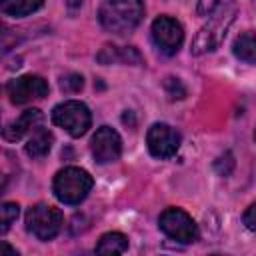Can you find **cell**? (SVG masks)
Here are the masks:
<instances>
[{
	"label": "cell",
	"instance_id": "20",
	"mask_svg": "<svg viewBox=\"0 0 256 256\" xmlns=\"http://www.w3.org/2000/svg\"><path fill=\"white\" fill-rule=\"evenodd\" d=\"M222 4V0H198V14L200 16H210L214 10Z\"/></svg>",
	"mask_w": 256,
	"mask_h": 256
},
{
	"label": "cell",
	"instance_id": "1",
	"mask_svg": "<svg viewBox=\"0 0 256 256\" xmlns=\"http://www.w3.org/2000/svg\"><path fill=\"white\" fill-rule=\"evenodd\" d=\"M144 18L142 0H104L98 10L100 24L114 34L132 32Z\"/></svg>",
	"mask_w": 256,
	"mask_h": 256
},
{
	"label": "cell",
	"instance_id": "3",
	"mask_svg": "<svg viewBox=\"0 0 256 256\" xmlns=\"http://www.w3.org/2000/svg\"><path fill=\"white\" fill-rule=\"evenodd\" d=\"M92 176L76 166H68L54 176V194L64 204H80L92 190Z\"/></svg>",
	"mask_w": 256,
	"mask_h": 256
},
{
	"label": "cell",
	"instance_id": "15",
	"mask_svg": "<svg viewBox=\"0 0 256 256\" xmlns=\"http://www.w3.org/2000/svg\"><path fill=\"white\" fill-rule=\"evenodd\" d=\"M42 4H44V0H2L0 2V10L6 16L22 18V16H28V14L36 12Z\"/></svg>",
	"mask_w": 256,
	"mask_h": 256
},
{
	"label": "cell",
	"instance_id": "5",
	"mask_svg": "<svg viewBox=\"0 0 256 256\" xmlns=\"http://www.w3.org/2000/svg\"><path fill=\"white\" fill-rule=\"evenodd\" d=\"M62 228V212L50 204H36L26 212V230L38 240H52Z\"/></svg>",
	"mask_w": 256,
	"mask_h": 256
},
{
	"label": "cell",
	"instance_id": "16",
	"mask_svg": "<svg viewBox=\"0 0 256 256\" xmlns=\"http://www.w3.org/2000/svg\"><path fill=\"white\" fill-rule=\"evenodd\" d=\"M126 250H128V238L122 232H108L96 244L98 254H122Z\"/></svg>",
	"mask_w": 256,
	"mask_h": 256
},
{
	"label": "cell",
	"instance_id": "7",
	"mask_svg": "<svg viewBox=\"0 0 256 256\" xmlns=\"http://www.w3.org/2000/svg\"><path fill=\"white\" fill-rule=\"evenodd\" d=\"M6 94L12 104H28V102L40 100L48 94V82L36 74L20 76L6 84Z\"/></svg>",
	"mask_w": 256,
	"mask_h": 256
},
{
	"label": "cell",
	"instance_id": "9",
	"mask_svg": "<svg viewBox=\"0 0 256 256\" xmlns=\"http://www.w3.org/2000/svg\"><path fill=\"white\" fill-rule=\"evenodd\" d=\"M152 38L164 54H176L184 40L182 24L172 16H160L152 22Z\"/></svg>",
	"mask_w": 256,
	"mask_h": 256
},
{
	"label": "cell",
	"instance_id": "17",
	"mask_svg": "<svg viewBox=\"0 0 256 256\" xmlns=\"http://www.w3.org/2000/svg\"><path fill=\"white\" fill-rule=\"evenodd\" d=\"M16 218H18V204L16 202H4L0 208V222H2L0 230L6 232Z\"/></svg>",
	"mask_w": 256,
	"mask_h": 256
},
{
	"label": "cell",
	"instance_id": "22",
	"mask_svg": "<svg viewBox=\"0 0 256 256\" xmlns=\"http://www.w3.org/2000/svg\"><path fill=\"white\" fill-rule=\"evenodd\" d=\"M66 4H68V8L74 10V8H78V6L82 4V0H66Z\"/></svg>",
	"mask_w": 256,
	"mask_h": 256
},
{
	"label": "cell",
	"instance_id": "11",
	"mask_svg": "<svg viewBox=\"0 0 256 256\" xmlns=\"http://www.w3.org/2000/svg\"><path fill=\"white\" fill-rule=\"evenodd\" d=\"M42 122V112L38 108H30V110H24L16 120H12L10 124H6L4 128V138L10 140V142H16L20 140L24 134L28 132H34Z\"/></svg>",
	"mask_w": 256,
	"mask_h": 256
},
{
	"label": "cell",
	"instance_id": "24",
	"mask_svg": "<svg viewBox=\"0 0 256 256\" xmlns=\"http://www.w3.org/2000/svg\"><path fill=\"white\" fill-rule=\"evenodd\" d=\"M254 140H256V130H254Z\"/></svg>",
	"mask_w": 256,
	"mask_h": 256
},
{
	"label": "cell",
	"instance_id": "23",
	"mask_svg": "<svg viewBox=\"0 0 256 256\" xmlns=\"http://www.w3.org/2000/svg\"><path fill=\"white\" fill-rule=\"evenodd\" d=\"M2 250H4V252H8V254H16V250H12L8 244H2Z\"/></svg>",
	"mask_w": 256,
	"mask_h": 256
},
{
	"label": "cell",
	"instance_id": "10",
	"mask_svg": "<svg viewBox=\"0 0 256 256\" xmlns=\"http://www.w3.org/2000/svg\"><path fill=\"white\" fill-rule=\"evenodd\" d=\"M90 150L96 162L100 164H108L120 158L122 152V140L118 136V132L110 126H102L96 130V134L92 136L90 142Z\"/></svg>",
	"mask_w": 256,
	"mask_h": 256
},
{
	"label": "cell",
	"instance_id": "2",
	"mask_svg": "<svg viewBox=\"0 0 256 256\" xmlns=\"http://www.w3.org/2000/svg\"><path fill=\"white\" fill-rule=\"evenodd\" d=\"M236 14H238L236 2H234V0L226 2V4L220 8V12H218L216 16H212V20H210L206 26H202L200 32L194 36L190 52H192L194 56H200V54H206V52L216 50V48L220 46V42L224 40V36H226V32H228L230 24L234 22Z\"/></svg>",
	"mask_w": 256,
	"mask_h": 256
},
{
	"label": "cell",
	"instance_id": "13",
	"mask_svg": "<svg viewBox=\"0 0 256 256\" xmlns=\"http://www.w3.org/2000/svg\"><path fill=\"white\" fill-rule=\"evenodd\" d=\"M52 142H54L52 132H50V130H46V128H40V126H38V128L32 132V136L28 138V142H26L24 150H26V154H28L30 158L38 160V158H44V156L50 152Z\"/></svg>",
	"mask_w": 256,
	"mask_h": 256
},
{
	"label": "cell",
	"instance_id": "21",
	"mask_svg": "<svg viewBox=\"0 0 256 256\" xmlns=\"http://www.w3.org/2000/svg\"><path fill=\"white\" fill-rule=\"evenodd\" d=\"M242 222H244V226H246L248 230L256 232V202L246 208V212H244V216H242Z\"/></svg>",
	"mask_w": 256,
	"mask_h": 256
},
{
	"label": "cell",
	"instance_id": "18",
	"mask_svg": "<svg viewBox=\"0 0 256 256\" xmlns=\"http://www.w3.org/2000/svg\"><path fill=\"white\" fill-rule=\"evenodd\" d=\"M82 86H84V80L80 74H66L60 80V88L64 92H78V90H82Z\"/></svg>",
	"mask_w": 256,
	"mask_h": 256
},
{
	"label": "cell",
	"instance_id": "12",
	"mask_svg": "<svg viewBox=\"0 0 256 256\" xmlns=\"http://www.w3.org/2000/svg\"><path fill=\"white\" fill-rule=\"evenodd\" d=\"M98 60L102 64H112V62H124V64H142V56L138 54L136 48L132 46H104L98 54Z\"/></svg>",
	"mask_w": 256,
	"mask_h": 256
},
{
	"label": "cell",
	"instance_id": "8",
	"mask_svg": "<svg viewBox=\"0 0 256 256\" xmlns=\"http://www.w3.org/2000/svg\"><path fill=\"white\" fill-rule=\"evenodd\" d=\"M146 144H148V150L152 156L164 160V158H170L178 152L180 148V134L168 126V124H152L148 134H146Z\"/></svg>",
	"mask_w": 256,
	"mask_h": 256
},
{
	"label": "cell",
	"instance_id": "6",
	"mask_svg": "<svg viewBox=\"0 0 256 256\" xmlns=\"http://www.w3.org/2000/svg\"><path fill=\"white\" fill-rule=\"evenodd\" d=\"M158 226L166 236L182 244H190L198 238L196 222L182 208H166L158 218Z\"/></svg>",
	"mask_w": 256,
	"mask_h": 256
},
{
	"label": "cell",
	"instance_id": "14",
	"mask_svg": "<svg viewBox=\"0 0 256 256\" xmlns=\"http://www.w3.org/2000/svg\"><path fill=\"white\" fill-rule=\"evenodd\" d=\"M232 50H234V56L236 58L254 64L256 62V32H244V34H240L234 40Z\"/></svg>",
	"mask_w": 256,
	"mask_h": 256
},
{
	"label": "cell",
	"instance_id": "4",
	"mask_svg": "<svg viewBox=\"0 0 256 256\" xmlns=\"http://www.w3.org/2000/svg\"><path fill=\"white\" fill-rule=\"evenodd\" d=\"M52 122L56 126H60L62 130H66L70 136L78 138L88 132V128L92 124V114L84 102L66 100L52 110Z\"/></svg>",
	"mask_w": 256,
	"mask_h": 256
},
{
	"label": "cell",
	"instance_id": "19",
	"mask_svg": "<svg viewBox=\"0 0 256 256\" xmlns=\"http://www.w3.org/2000/svg\"><path fill=\"white\" fill-rule=\"evenodd\" d=\"M214 168H216V172H218L220 176H228V174L232 172V168H234V158H232V154H230V152H224V154L214 162Z\"/></svg>",
	"mask_w": 256,
	"mask_h": 256
}]
</instances>
